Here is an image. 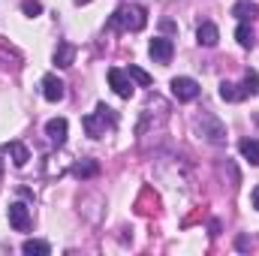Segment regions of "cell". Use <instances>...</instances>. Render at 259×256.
<instances>
[{
  "label": "cell",
  "mask_w": 259,
  "mask_h": 256,
  "mask_svg": "<svg viewBox=\"0 0 259 256\" xmlns=\"http://www.w3.org/2000/svg\"><path fill=\"white\" fill-rule=\"evenodd\" d=\"M106 124L109 127H115L118 124V118H115V112L109 109V106H97V115H88L84 121H81V127H84V133L91 136V139H100V136H106Z\"/></svg>",
  "instance_id": "cell-2"
},
{
  "label": "cell",
  "mask_w": 259,
  "mask_h": 256,
  "mask_svg": "<svg viewBox=\"0 0 259 256\" xmlns=\"http://www.w3.org/2000/svg\"><path fill=\"white\" fill-rule=\"evenodd\" d=\"M46 136H49L55 145H64L66 142V121L64 118H52V121L46 124Z\"/></svg>",
  "instance_id": "cell-10"
},
{
  "label": "cell",
  "mask_w": 259,
  "mask_h": 256,
  "mask_svg": "<svg viewBox=\"0 0 259 256\" xmlns=\"http://www.w3.org/2000/svg\"><path fill=\"white\" fill-rule=\"evenodd\" d=\"M97 172H100V166H97L94 160H84V163H78V166L72 169V175H75V178H94Z\"/></svg>",
  "instance_id": "cell-18"
},
{
  "label": "cell",
  "mask_w": 259,
  "mask_h": 256,
  "mask_svg": "<svg viewBox=\"0 0 259 256\" xmlns=\"http://www.w3.org/2000/svg\"><path fill=\"white\" fill-rule=\"evenodd\" d=\"M9 226L18 229V232H27V229H30V208L21 205V202L9 205Z\"/></svg>",
  "instance_id": "cell-6"
},
{
  "label": "cell",
  "mask_w": 259,
  "mask_h": 256,
  "mask_svg": "<svg viewBox=\"0 0 259 256\" xmlns=\"http://www.w3.org/2000/svg\"><path fill=\"white\" fill-rule=\"evenodd\" d=\"M235 39H238L241 49H253V30H250L247 21H241V24L235 27Z\"/></svg>",
  "instance_id": "cell-17"
},
{
  "label": "cell",
  "mask_w": 259,
  "mask_h": 256,
  "mask_svg": "<svg viewBox=\"0 0 259 256\" xmlns=\"http://www.w3.org/2000/svg\"><path fill=\"white\" fill-rule=\"evenodd\" d=\"M232 15H238L241 21H250V18H256V15H259V6H256V3L241 0V3H235V6H232Z\"/></svg>",
  "instance_id": "cell-16"
},
{
  "label": "cell",
  "mask_w": 259,
  "mask_h": 256,
  "mask_svg": "<svg viewBox=\"0 0 259 256\" xmlns=\"http://www.w3.org/2000/svg\"><path fill=\"white\" fill-rule=\"evenodd\" d=\"M75 3H91V0H75Z\"/></svg>",
  "instance_id": "cell-24"
},
{
  "label": "cell",
  "mask_w": 259,
  "mask_h": 256,
  "mask_svg": "<svg viewBox=\"0 0 259 256\" xmlns=\"http://www.w3.org/2000/svg\"><path fill=\"white\" fill-rule=\"evenodd\" d=\"M238 151H241L244 160H250V166H259V142L256 139H244V142L238 145Z\"/></svg>",
  "instance_id": "cell-14"
},
{
  "label": "cell",
  "mask_w": 259,
  "mask_h": 256,
  "mask_svg": "<svg viewBox=\"0 0 259 256\" xmlns=\"http://www.w3.org/2000/svg\"><path fill=\"white\" fill-rule=\"evenodd\" d=\"M0 175H3V163H0Z\"/></svg>",
  "instance_id": "cell-25"
},
{
  "label": "cell",
  "mask_w": 259,
  "mask_h": 256,
  "mask_svg": "<svg viewBox=\"0 0 259 256\" xmlns=\"http://www.w3.org/2000/svg\"><path fill=\"white\" fill-rule=\"evenodd\" d=\"M196 39H199V46H217V39H220V30H217V24H211V21H202L199 24V30H196Z\"/></svg>",
  "instance_id": "cell-9"
},
{
  "label": "cell",
  "mask_w": 259,
  "mask_h": 256,
  "mask_svg": "<svg viewBox=\"0 0 259 256\" xmlns=\"http://www.w3.org/2000/svg\"><path fill=\"white\" fill-rule=\"evenodd\" d=\"M235 247H238V250H247V247H250V241H247V238H238V241H235Z\"/></svg>",
  "instance_id": "cell-23"
},
{
  "label": "cell",
  "mask_w": 259,
  "mask_h": 256,
  "mask_svg": "<svg viewBox=\"0 0 259 256\" xmlns=\"http://www.w3.org/2000/svg\"><path fill=\"white\" fill-rule=\"evenodd\" d=\"M199 127H205V130H202V136H205L208 142H214V145H220V142L226 139V130H223V124H220V121H214L211 115H205Z\"/></svg>",
  "instance_id": "cell-8"
},
{
  "label": "cell",
  "mask_w": 259,
  "mask_h": 256,
  "mask_svg": "<svg viewBox=\"0 0 259 256\" xmlns=\"http://www.w3.org/2000/svg\"><path fill=\"white\" fill-rule=\"evenodd\" d=\"M72 58H75V49H72L69 42H58V49H55V64L72 66Z\"/></svg>",
  "instance_id": "cell-15"
},
{
  "label": "cell",
  "mask_w": 259,
  "mask_h": 256,
  "mask_svg": "<svg viewBox=\"0 0 259 256\" xmlns=\"http://www.w3.org/2000/svg\"><path fill=\"white\" fill-rule=\"evenodd\" d=\"M145 24H148V9L145 6H121L109 18L112 30H142Z\"/></svg>",
  "instance_id": "cell-1"
},
{
  "label": "cell",
  "mask_w": 259,
  "mask_h": 256,
  "mask_svg": "<svg viewBox=\"0 0 259 256\" xmlns=\"http://www.w3.org/2000/svg\"><path fill=\"white\" fill-rule=\"evenodd\" d=\"M64 88H66V84L58 78V75H46V78H42V97H46L49 103H61V100H64V94H66Z\"/></svg>",
  "instance_id": "cell-7"
},
{
  "label": "cell",
  "mask_w": 259,
  "mask_h": 256,
  "mask_svg": "<svg viewBox=\"0 0 259 256\" xmlns=\"http://www.w3.org/2000/svg\"><path fill=\"white\" fill-rule=\"evenodd\" d=\"M109 84H112V91H115L118 97H124V100H130V97H133V81H130L127 69L112 66V69H109Z\"/></svg>",
  "instance_id": "cell-4"
},
{
  "label": "cell",
  "mask_w": 259,
  "mask_h": 256,
  "mask_svg": "<svg viewBox=\"0 0 259 256\" xmlns=\"http://www.w3.org/2000/svg\"><path fill=\"white\" fill-rule=\"evenodd\" d=\"M244 91H247V97H253L259 91V72L256 69H247L244 72Z\"/></svg>",
  "instance_id": "cell-20"
},
{
  "label": "cell",
  "mask_w": 259,
  "mask_h": 256,
  "mask_svg": "<svg viewBox=\"0 0 259 256\" xmlns=\"http://www.w3.org/2000/svg\"><path fill=\"white\" fill-rule=\"evenodd\" d=\"M172 94H175V100H181V103H190L199 97V81L190 78V75H178V78H172Z\"/></svg>",
  "instance_id": "cell-3"
},
{
  "label": "cell",
  "mask_w": 259,
  "mask_h": 256,
  "mask_svg": "<svg viewBox=\"0 0 259 256\" xmlns=\"http://www.w3.org/2000/svg\"><path fill=\"white\" fill-rule=\"evenodd\" d=\"M250 199H253V208L259 211V184L253 187V193H250Z\"/></svg>",
  "instance_id": "cell-22"
},
{
  "label": "cell",
  "mask_w": 259,
  "mask_h": 256,
  "mask_svg": "<svg viewBox=\"0 0 259 256\" xmlns=\"http://www.w3.org/2000/svg\"><path fill=\"white\" fill-rule=\"evenodd\" d=\"M127 75L133 78V81H139L142 88H148V84H151V75H148L142 66H136V64H130V66H127Z\"/></svg>",
  "instance_id": "cell-19"
},
{
  "label": "cell",
  "mask_w": 259,
  "mask_h": 256,
  "mask_svg": "<svg viewBox=\"0 0 259 256\" xmlns=\"http://www.w3.org/2000/svg\"><path fill=\"white\" fill-rule=\"evenodd\" d=\"M21 12L33 18V15H39V12H42V6H39L36 0H24V3H21Z\"/></svg>",
  "instance_id": "cell-21"
},
{
  "label": "cell",
  "mask_w": 259,
  "mask_h": 256,
  "mask_svg": "<svg viewBox=\"0 0 259 256\" xmlns=\"http://www.w3.org/2000/svg\"><path fill=\"white\" fill-rule=\"evenodd\" d=\"M148 52H151V58H154L157 64H169V61H172V55H175V46H172V39L157 36V39H151Z\"/></svg>",
  "instance_id": "cell-5"
},
{
  "label": "cell",
  "mask_w": 259,
  "mask_h": 256,
  "mask_svg": "<svg viewBox=\"0 0 259 256\" xmlns=\"http://www.w3.org/2000/svg\"><path fill=\"white\" fill-rule=\"evenodd\" d=\"M21 253H27V256H49V253H52V247H49L46 241H39V238H27V241L21 244Z\"/></svg>",
  "instance_id": "cell-13"
},
{
  "label": "cell",
  "mask_w": 259,
  "mask_h": 256,
  "mask_svg": "<svg viewBox=\"0 0 259 256\" xmlns=\"http://www.w3.org/2000/svg\"><path fill=\"white\" fill-rule=\"evenodd\" d=\"M220 97H223L226 103H238V100H244V97H247V91H244V84L223 81V84H220Z\"/></svg>",
  "instance_id": "cell-11"
},
{
  "label": "cell",
  "mask_w": 259,
  "mask_h": 256,
  "mask_svg": "<svg viewBox=\"0 0 259 256\" xmlns=\"http://www.w3.org/2000/svg\"><path fill=\"white\" fill-rule=\"evenodd\" d=\"M3 151L12 157V163H15V166H24V163L30 160V154H27V148H24L21 142H6V145H3Z\"/></svg>",
  "instance_id": "cell-12"
}]
</instances>
